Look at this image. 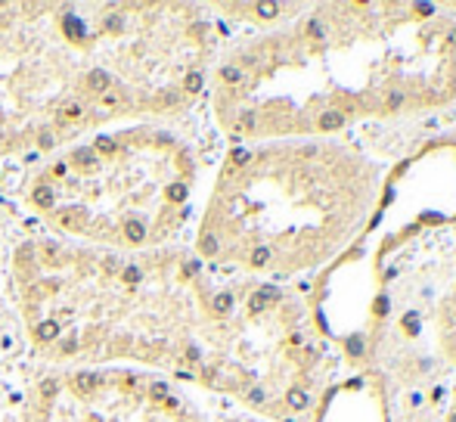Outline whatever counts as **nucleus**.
I'll return each instance as SVG.
<instances>
[{
	"instance_id": "obj_29",
	"label": "nucleus",
	"mask_w": 456,
	"mask_h": 422,
	"mask_svg": "<svg viewBox=\"0 0 456 422\" xmlns=\"http://www.w3.org/2000/svg\"><path fill=\"white\" fill-rule=\"evenodd\" d=\"M75 161H93V152L90 149H78L75 152Z\"/></svg>"
},
{
	"instance_id": "obj_15",
	"label": "nucleus",
	"mask_w": 456,
	"mask_h": 422,
	"mask_svg": "<svg viewBox=\"0 0 456 422\" xmlns=\"http://www.w3.org/2000/svg\"><path fill=\"white\" fill-rule=\"evenodd\" d=\"M102 106H106V109H115V106H121V90H106V93H102Z\"/></svg>"
},
{
	"instance_id": "obj_26",
	"label": "nucleus",
	"mask_w": 456,
	"mask_h": 422,
	"mask_svg": "<svg viewBox=\"0 0 456 422\" xmlns=\"http://www.w3.org/2000/svg\"><path fill=\"white\" fill-rule=\"evenodd\" d=\"M53 143H56V134H53V131H41V146L50 149Z\"/></svg>"
},
{
	"instance_id": "obj_20",
	"label": "nucleus",
	"mask_w": 456,
	"mask_h": 422,
	"mask_svg": "<svg viewBox=\"0 0 456 422\" xmlns=\"http://www.w3.org/2000/svg\"><path fill=\"white\" fill-rule=\"evenodd\" d=\"M217 249H220L217 236H205L202 239V255H217Z\"/></svg>"
},
{
	"instance_id": "obj_14",
	"label": "nucleus",
	"mask_w": 456,
	"mask_h": 422,
	"mask_svg": "<svg viewBox=\"0 0 456 422\" xmlns=\"http://www.w3.org/2000/svg\"><path fill=\"white\" fill-rule=\"evenodd\" d=\"M267 261H270V249H264V245H258V249L252 252V267H264Z\"/></svg>"
},
{
	"instance_id": "obj_16",
	"label": "nucleus",
	"mask_w": 456,
	"mask_h": 422,
	"mask_svg": "<svg viewBox=\"0 0 456 422\" xmlns=\"http://www.w3.org/2000/svg\"><path fill=\"white\" fill-rule=\"evenodd\" d=\"M93 149H97V152H102V156H112V152H115V140H109V137H100L97 143H93Z\"/></svg>"
},
{
	"instance_id": "obj_1",
	"label": "nucleus",
	"mask_w": 456,
	"mask_h": 422,
	"mask_svg": "<svg viewBox=\"0 0 456 422\" xmlns=\"http://www.w3.org/2000/svg\"><path fill=\"white\" fill-rule=\"evenodd\" d=\"M276 298H279V292H276L273 286H264V289H258V292L252 295V301H249V311H252V314H261V311L267 308V304H270V301H276Z\"/></svg>"
},
{
	"instance_id": "obj_34",
	"label": "nucleus",
	"mask_w": 456,
	"mask_h": 422,
	"mask_svg": "<svg viewBox=\"0 0 456 422\" xmlns=\"http://www.w3.org/2000/svg\"><path fill=\"white\" fill-rule=\"evenodd\" d=\"M450 44H456V31H450Z\"/></svg>"
},
{
	"instance_id": "obj_13",
	"label": "nucleus",
	"mask_w": 456,
	"mask_h": 422,
	"mask_svg": "<svg viewBox=\"0 0 456 422\" xmlns=\"http://www.w3.org/2000/svg\"><path fill=\"white\" fill-rule=\"evenodd\" d=\"M220 78H224L227 84H239V81H242V72H239L236 65H224V68H220Z\"/></svg>"
},
{
	"instance_id": "obj_19",
	"label": "nucleus",
	"mask_w": 456,
	"mask_h": 422,
	"mask_svg": "<svg viewBox=\"0 0 456 422\" xmlns=\"http://www.w3.org/2000/svg\"><path fill=\"white\" fill-rule=\"evenodd\" d=\"M404 329H406V332H413V335L419 332V314H416V311H410V314L404 316Z\"/></svg>"
},
{
	"instance_id": "obj_35",
	"label": "nucleus",
	"mask_w": 456,
	"mask_h": 422,
	"mask_svg": "<svg viewBox=\"0 0 456 422\" xmlns=\"http://www.w3.org/2000/svg\"><path fill=\"white\" fill-rule=\"evenodd\" d=\"M450 422H456V413H450Z\"/></svg>"
},
{
	"instance_id": "obj_7",
	"label": "nucleus",
	"mask_w": 456,
	"mask_h": 422,
	"mask_svg": "<svg viewBox=\"0 0 456 422\" xmlns=\"http://www.w3.org/2000/svg\"><path fill=\"white\" fill-rule=\"evenodd\" d=\"M345 348H348V354H351V357H363V354H366V342H363V335H348V338H345Z\"/></svg>"
},
{
	"instance_id": "obj_28",
	"label": "nucleus",
	"mask_w": 456,
	"mask_h": 422,
	"mask_svg": "<svg viewBox=\"0 0 456 422\" xmlns=\"http://www.w3.org/2000/svg\"><path fill=\"white\" fill-rule=\"evenodd\" d=\"M239 127H245V131H249V127H254V115H252V112H245L242 118H239Z\"/></svg>"
},
{
	"instance_id": "obj_2",
	"label": "nucleus",
	"mask_w": 456,
	"mask_h": 422,
	"mask_svg": "<svg viewBox=\"0 0 456 422\" xmlns=\"http://www.w3.org/2000/svg\"><path fill=\"white\" fill-rule=\"evenodd\" d=\"M109 84H112V78H109L106 68H93V72L87 75V87H90V90H97V93H106Z\"/></svg>"
},
{
	"instance_id": "obj_27",
	"label": "nucleus",
	"mask_w": 456,
	"mask_h": 422,
	"mask_svg": "<svg viewBox=\"0 0 456 422\" xmlns=\"http://www.w3.org/2000/svg\"><path fill=\"white\" fill-rule=\"evenodd\" d=\"M230 161H233V165H242V161H249V152H245V149H233Z\"/></svg>"
},
{
	"instance_id": "obj_31",
	"label": "nucleus",
	"mask_w": 456,
	"mask_h": 422,
	"mask_svg": "<svg viewBox=\"0 0 456 422\" xmlns=\"http://www.w3.org/2000/svg\"><path fill=\"white\" fill-rule=\"evenodd\" d=\"M416 13L419 16H431V13H435V6H431V3H416Z\"/></svg>"
},
{
	"instance_id": "obj_25",
	"label": "nucleus",
	"mask_w": 456,
	"mask_h": 422,
	"mask_svg": "<svg viewBox=\"0 0 456 422\" xmlns=\"http://www.w3.org/2000/svg\"><path fill=\"white\" fill-rule=\"evenodd\" d=\"M401 103H404V93H401V90H391V93H388V109H397Z\"/></svg>"
},
{
	"instance_id": "obj_9",
	"label": "nucleus",
	"mask_w": 456,
	"mask_h": 422,
	"mask_svg": "<svg viewBox=\"0 0 456 422\" xmlns=\"http://www.w3.org/2000/svg\"><path fill=\"white\" fill-rule=\"evenodd\" d=\"M31 199H34V205H41V208H50V205H53V190H50V186H38Z\"/></svg>"
},
{
	"instance_id": "obj_4",
	"label": "nucleus",
	"mask_w": 456,
	"mask_h": 422,
	"mask_svg": "<svg viewBox=\"0 0 456 422\" xmlns=\"http://www.w3.org/2000/svg\"><path fill=\"white\" fill-rule=\"evenodd\" d=\"M100 385H102V376H97V372H78L75 376V388H81V391H93Z\"/></svg>"
},
{
	"instance_id": "obj_30",
	"label": "nucleus",
	"mask_w": 456,
	"mask_h": 422,
	"mask_svg": "<svg viewBox=\"0 0 456 422\" xmlns=\"http://www.w3.org/2000/svg\"><path fill=\"white\" fill-rule=\"evenodd\" d=\"M152 394H155V397H165L168 394V385L165 382H155V385H152Z\"/></svg>"
},
{
	"instance_id": "obj_18",
	"label": "nucleus",
	"mask_w": 456,
	"mask_h": 422,
	"mask_svg": "<svg viewBox=\"0 0 456 422\" xmlns=\"http://www.w3.org/2000/svg\"><path fill=\"white\" fill-rule=\"evenodd\" d=\"M254 13H258L261 19H273L279 13V6L276 3H258V6H254Z\"/></svg>"
},
{
	"instance_id": "obj_23",
	"label": "nucleus",
	"mask_w": 456,
	"mask_h": 422,
	"mask_svg": "<svg viewBox=\"0 0 456 422\" xmlns=\"http://www.w3.org/2000/svg\"><path fill=\"white\" fill-rule=\"evenodd\" d=\"M65 31H68V38H78V34H81V22L75 16H65Z\"/></svg>"
},
{
	"instance_id": "obj_6",
	"label": "nucleus",
	"mask_w": 456,
	"mask_h": 422,
	"mask_svg": "<svg viewBox=\"0 0 456 422\" xmlns=\"http://www.w3.org/2000/svg\"><path fill=\"white\" fill-rule=\"evenodd\" d=\"M38 338H41V342H53V338H59V323H56V320H44L38 326Z\"/></svg>"
},
{
	"instance_id": "obj_33",
	"label": "nucleus",
	"mask_w": 456,
	"mask_h": 422,
	"mask_svg": "<svg viewBox=\"0 0 456 422\" xmlns=\"http://www.w3.org/2000/svg\"><path fill=\"white\" fill-rule=\"evenodd\" d=\"M124 279H127V283H137V279H140V270H137V267H131V270H124Z\"/></svg>"
},
{
	"instance_id": "obj_8",
	"label": "nucleus",
	"mask_w": 456,
	"mask_h": 422,
	"mask_svg": "<svg viewBox=\"0 0 456 422\" xmlns=\"http://www.w3.org/2000/svg\"><path fill=\"white\" fill-rule=\"evenodd\" d=\"M286 401H289V407H292V410H304V407H307V394H304L301 388H289Z\"/></svg>"
},
{
	"instance_id": "obj_12",
	"label": "nucleus",
	"mask_w": 456,
	"mask_h": 422,
	"mask_svg": "<svg viewBox=\"0 0 456 422\" xmlns=\"http://www.w3.org/2000/svg\"><path fill=\"white\" fill-rule=\"evenodd\" d=\"M81 112H84V109H81V103H78V100L65 103L62 109H59V115H62V118H68V121H72V118H81Z\"/></svg>"
},
{
	"instance_id": "obj_17",
	"label": "nucleus",
	"mask_w": 456,
	"mask_h": 422,
	"mask_svg": "<svg viewBox=\"0 0 456 422\" xmlns=\"http://www.w3.org/2000/svg\"><path fill=\"white\" fill-rule=\"evenodd\" d=\"M168 199H171V202H183V199H186V186L183 183H171L168 186Z\"/></svg>"
},
{
	"instance_id": "obj_24",
	"label": "nucleus",
	"mask_w": 456,
	"mask_h": 422,
	"mask_svg": "<svg viewBox=\"0 0 456 422\" xmlns=\"http://www.w3.org/2000/svg\"><path fill=\"white\" fill-rule=\"evenodd\" d=\"M307 34L320 41V38H323V22H320V19H310V22H307Z\"/></svg>"
},
{
	"instance_id": "obj_22",
	"label": "nucleus",
	"mask_w": 456,
	"mask_h": 422,
	"mask_svg": "<svg viewBox=\"0 0 456 422\" xmlns=\"http://www.w3.org/2000/svg\"><path fill=\"white\" fill-rule=\"evenodd\" d=\"M388 308H391L388 295H379V298H376V304H372V311H376V316H385V314H388Z\"/></svg>"
},
{
	"instance_id": "obj_10",
	"label": "nucleus",
	"mask_w": 456,
	"mask_h": 422,
	"mask_svg": "<svg viewBox=\"0 0 456 422\" xmlns=\"http://www.w3.org/2000/svg\"><path fill=\"white\" fill-rule=\"evenodd\" d=\"M230 308H233V295H230V292L214 295V314H230Z\"/></svg>"
},
{
	"instance_id": "obj_11",
	"label": "nucleus",
	"mask_w": 456,
	"mask_h": 422,
	"mask_svg": "<svg viewBox=\"0 0 456 422\" xmlns=\"http://www.w3.org/2000/svg\"><path fill=\"white\" fill-rule=\"evenodd\" d=\"M183 90L186 93H199V90H202V72H190V75H186Z\"/></svg>"
},
{
	"instance_id": "obj_3",
	"label": "nucleus",
	"mask_w": 456,
	"mask_h": 422,
	"mask_svg": "<svg viewBox=\"0 0 456 422\" xmlns=\"http://www.w3.org/2000/svg\"><path fill=\"white\" fill-rule=\"evenodd\" d=\"M342 124H345V115L338 112V109H326L320 115V131H338Z\"/></svg>"
},
{
	"instance_id": "obj_32",
	"label": "nucleus",
	"mask_w": 456,
	"mask_h": 422,
	"mask_svg": "<svg viewBox=\"0 0 456 422\" xmlns=\"http://www.w3.org/2000/svg\"><path fill=\"white\" fill-rule=\"evenodd\" d=\"M75 348H78V342H75V338H65V342H62V354H72Z\"/></svg>"
},
{
	"instance_id": "obj_5",
	"label": "nucleus",
	"mask_w": 456,
	"mask_h": 422,
	"mask_svg": "<svg viewBox=\"0 0 456 422\" xmlns=\"http://www.w3.org/2000/svg\"><path fill=\"white\" fill-rule=\"evenodd\" d=\"M124 236H127V242H143L146 239V227L140 224V220H127V224H124Z\"/></svg>"
},
{
	"instance_id": "obj_21",
	"label": "nucleus",
	"mask_w": 456,
	"mask_h": 422,
	"mask_svg": "<svg viewBox=\"0 0 456 422\" xmlns=\"http://www.w3.org/2000/svg\"><path fill=\"white\" fill-rule=\"evenodd\" d=\"M56 391H59V382H56V379H44L41 382V394L44 397H53Z\"/></svg>"
}]
</instances>
